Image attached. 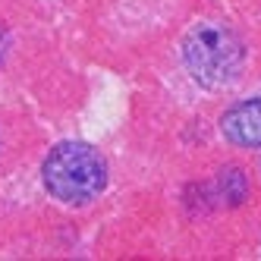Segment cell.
Masks as SVG:
<instances>
[{"label":"cell","instance_id":"7a4b0ae2","mask_svg":"<svg viewBox=\"0 0 261 261\" xmlns=\"http://www.w3.org/2000/svg\"><path fill=\"white\" fill-rule=\"evenodd\" d=\"M182 57L186 66L195 76V82H201L204 88H223L236 82V76L242 72V50L239 35L223 25V22H201L195 25L182 41Z\"/></svg>","mask_w":261,"mask_h":261},{"label":"cell","instance_id":"3957f363","mask_svg":"<svg viewBox=\"0 0 261 261\" xmlns=\"http://www.w3.org/2000/svg\"><path fill=\"white\" fill-rule=\"evenodd\" d=\"M220 133L233 145L258 148L261 145V98H249L233 104L220 120Z\"/></svg>","mask_w":261,"mask_h":261},{"label":"cell","instance_id":"6da1fadb","mask_svg":"<svg viewBox=\"0 0 261 261\" xmlns=\"http://www.w3.org/2000/svg\"><path fill=\"white\" fill-rule=\"evenodd\" d=\"M41 176L47 192L63 204H85L98 198L107 186L104 158L85 142H60L44 158Z\"/></svg>","mask_w":261,"mask_h":261}]
</instances>
